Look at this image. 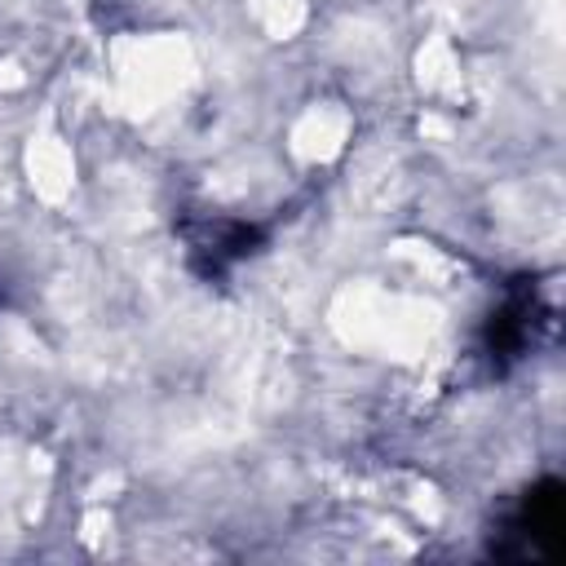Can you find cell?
Segmentation results:
<instances>
[{"mask_svg": "<svg viewBox=\"0 0 566 566\" xmlns=\"http://www.w3.org/2000/svg\"><path fill=\"white\" fill-rule=\"evenodd\" d=\"M557 318H562L557 279L553 274L548 279H522L491 310V318L482 327V354L491 358V367H513L553 340Z\"/></svg>", "mask_w": 566, "mask_h": 566, "instance_id": "cell-1", "label": "cell"}, {"mask_svg": "<svg viewBox=\"0 0 566 566\" xmlns=\"http://www.w3.org/2000/svg\"><path fill=\"white\" fill-rule=\"evenodd\" d=\"M562 517L566 486L557 478H539L500 513V526L491 531V553L504 562H548L562 535Z\"/></svg>", "mask_w": 566, "mask_h": 566, "instance_id": "cell-2", "label": "cell"}, {"mask_svg": "<svg viewBox=\"0 0 566 566\" xmlns=\"http://www.w3.org/2000/svg\"><path fill=\"white\" fill-rule=\"evenodd\" d=\"M181 243L195 274L226 279L239 261H248L261 248V230L239 217H195V221H181Z\"/></svg>", "mask_w": 566, "mask_h": 566, "instance_id": "cell-3", "label": "cell"}]
</instances>
